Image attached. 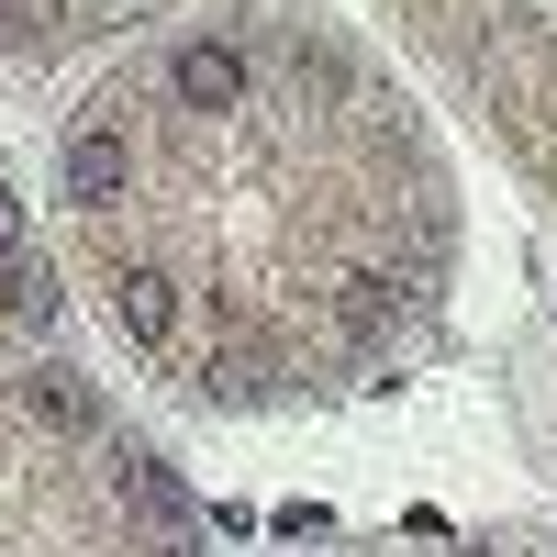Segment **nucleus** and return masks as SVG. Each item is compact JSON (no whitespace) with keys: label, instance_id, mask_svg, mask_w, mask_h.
<instances>
[{"label":"nucleus","instance_id":"obj_1","mask_svg":"<svg viewBox=\"0 0 557 557\" xmlns=\"http://www.w3.org/2000/svg\"><path fill=\"white\" fill-rule=\"evenodd\" d=\"M112 491H123V513L134 524H146L157 546H178V535H190V491H178V469H168V457H112Z\"/></svg>","mask_w":557,"mask_h":557},{"label":"nucleus","instance_id":"obj_2","mask_svg":"<svg viewBox=\"0 0 557 557\" xmlns=\"http://www.w3.org/2000/svg\"><path fill=\"white\" fill-rule=\"evenodd\" d=\"M168 89H178L190 112H235V101H246V57H235L223 34H190V45L168 57Z\"/></svg>","mask_w":557,"mask_h":557},{"label":"nucleus","instance_id":"obj_3","mask_svg":"<svg viewBox=\"0 0 557 557\" xmlns=\"http://www.w3.org/2000/svg\"><path fill=\"white\" fill-rule=\"evenodd\" d=\"M123 190H134V146H123V134H112V123L67 134V201H78V212H112Z\"/></svg>","mask_w":557,"mask_h":557},{"label":"nucleus","instance_id":"obj_4","mask_svg":"<svg viewBox=\"0 0 557 557\" xmlns=\"http://www.w3.org/2000/svg\"><path fill=\"white\" fill-rule=\"evenodd\" d=\"M112 323H123L134 346H168V335H178V278L123 268V278H112Z\"/></svg>","mask_w":557,"mask_h":557},{"label":"nucleus","instance_id":"obj_5","mask_svg":"<svg viewBox=\"0 0 557 557\" xmlns=\"http://www.w3.org/2000/svg\"><path fill=\"white\" fill-rule=\"evenodd\" d=\"M23 412H34L45 435H101V401H89V391L67 380V368H45V380H23Z\"/></svg>","mask_w":557,"mask_h":557},{"label":"nucleus","instance_id":"obj_6","mask_svg":"<svg viewBox=\"0 0 557 557\" xmlns=\"http://www.w3.org/2000/svg\"><path fill=\"white\" fill-rule=\"evenodd\" d=\"M0 301H12V323H34V335H57V323H67L57 268H34V257H12V268H0Z\"/></svg>","mask_w":557,"mask_h":557},{"label":"nucleus","instance_id":"obj_7","mask_svg":"<svg viewBox=\"0 0 557 557\" xmlns=\"http://www.w3.org/2000/svg\"><path fill=\"white\" fill-rule=\"evenodd\" d=\"M346 323L380 335V323H391V278H346Z\"/></svg>","mask_w":557,"mask_h":557},{"label":"nucleus","instance_id":"obj_8","mask_svg":"<svg viewBox=\"0 0 557 557\" xmlns=\"http://www.w3.org/2000/svg\"><path fill=\"white\" fill-rule=\"evenodd\" d=\"M12 257H23V201L0 190V268H12Z\"/></svg>","mask_w":557,"mask_h":557},{"label":"nucleus","instance_id":"obj_9","mask_svg":"<svg viewBox=\"0 0 557 557\" xmlns=\"http://www.w3.org/2000/svg\"><path fill=\"white\" fill-rule=\"evenodd\" d=\"M157 557H201V546H190V535H178V546H157Z\"/></svg>","mask_w":557,"mask_h":557},{"label":"nucleus","instance_id":"obj_10","mask_svg":"<svg viewBox=\"0 0 557 557\" xmlns=\"http://www.w3.org/2000/svg\"><path fill=\"white\" fill-rule=\"evenodd\" d=\"M457 557H491V546H457Z\"/></svg>","mask_w":557,"mask_h":557}]
</instances>
